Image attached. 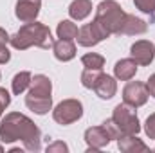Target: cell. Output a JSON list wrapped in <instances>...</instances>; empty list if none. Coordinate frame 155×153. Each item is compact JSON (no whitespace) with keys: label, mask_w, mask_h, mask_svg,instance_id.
<instances>
[{"label":"cell","mask_w":155,"mask_h":153,"mask_svg":"<svg viewBox=\"0 0 155 153\" xmlns=\"http://www.w3.org/2000/svg\"><path fill=\"white\" fill-rule=\"evenodd\" d=\"M130 56L141 67H148L155 58V45L148 40H137L130 47Z\"/></svg>","instance_id":"9"},{"label":"cell","mask_w":155,"mask_h":153,"mask_svg":"<svg viewBox=\"0 0 155 153\" xmlns=\"http://www.w3.org/2000/svg\"><path fill=\"white\" fill-rule=\"evenodd\" d=\"M103 126L108 132L110 139H116V141L119 137L137 135L141 132V122L135 114V108L126 105V103H119L112 112V117L107 119L103 122Z\"/></svg>","instance_id":"3"},{"label":"cell","mask_w":155,"mask_h":153,"mask_svg":"<svg viewBox=\"0 0 155 153\" xmlns=\"http://www.w3.org/2000/svg\"><path fill=\"white\" fill-rule=\"evenodd\" d=\"M101 74H103V70H99V69H83V72H81V85L85 88L92 90Z\"/></svg>","instance_id":"21"},{"label":"cell","mask_w":155,"mask_h":153,"mask_svg":"<svg viewBox=\"0 0 155 153\" xmlns=\"http://www.w3.org/2000/svg\"><path fill=\"white\" fill-rule=\"evenodd\" d=\"M148 31V24L135 16V15H130L126 13L124 16V22H123V27H121V34H126V36H135V34H144Z\"/></svg>","instance_id":"14"},{"label":"cell","mask_w":155,"mask_h":153,"mask_svg":"<svg viewBox=\"0 0 155 153\" xmlns=\"http://www.w3.org/2000/svg\"><path fill=\"white\" fill-rule=\"evenodd\" d=\"M124 16H126V13L123 11V7L116 0H103L96 9L94 20H97L108 31V34L112 36V34H121Z\"/></svg>","instance_id":"5"},{"label":"cell","mask_w":155,"mask_h":153,"mask_svg":"<svg viewBox=\"0 0 155 153\" xmlns=\"http://www.w3.org/2000/svg\"><path fill=\"white\" fill-rule=\"evenodd\" d=\"M92 90L96 92V96H97L99 99H112L117 92L116 77H112V76H108V74L103 72V74L99 76V79L96 81V85H94Z\"/></svg>","instance_id":"12"},{"label":"cell","mask_w":155,"mask_h":153,"mask_svg":"<svg viewBox=\"0 0 155 153\" xmlns=\"http://www.w3.org/2000/svg\"><path fill=\"white\" fill-rule=\"evenodd\" d=\"M81 65L85 69H99V70H103L105 58L101 54H97V52H88V54L81 56Z\"/></svg>","instance_id":"20"},{"label":"cell","mask_w":155,"mask_h":153,"mask_svg":"<svg viewBox=\"0 0 155 153\" xmlns=\"http://www.w3.org/2000/svg\"><path fill=\"white\" fill-rule=\"evenodd\" d=\"M41 9V0H18L15 7V15L20 22H35Z\"/></svg>","instance_id":"11"},{"label":"cell","mask_w":155,"mask_h":153,"mask_svg":"<svg viewBox=\"0 0 155 153\" xmlns=\"http://www.w3.org/2000/svg\"><path fill=\"white\" fill-rule=\"evenodd\" d=\"M52 52H54L56 60H60V61H71L76 56V45H74L72 40L60 38L52 43Z\"/></svg>","instance_id":"15"},{"label":"cell","mask_w":155,"mask_h":153,"mask_svg":"<svg viewBox=\"0 0 155 153\" xmlns=\"http://www.w3.org/2000/svg\"><path fill=\"white\" fill-rule=\"evenodd\" d=\"M2 151H4V148H2V144H0V153H2Z\"/></svg>","instance_id":"28"},{"label":"cell","mask_w":155,"mask_h":153,"mask_svg":"<svg viewBox=\"0 0 155 153\" xmlns=\"http://www.w3.org/2000/svg\"><path fill=\"white\" fill-rule=\"evenodd\" d=\"M0 141L5 144L22 141L27 151H40L41 150V130L27 115L20 114V112H11L0 122Z\"/></svg>","instance_id":"1"},{"label":"cell","mask_w":155,"mask_h":153,"mask_svg":"<svg viewBox=\"0 0 155 153\" xmlns=\"http://www.w3.org/2000/svg\"><path fill=\"white\" fill-rule=\"evenodd\" d=\"M146 86H148V92H150V96L155 97V74L148 77V81H146Z\"/></svg>","instance_id":"27"},{"label":"cell","mask_w":155,"mask_h":153,"mask_svg":"<svg viewBox=\"0 0 155 153\" xmlns=\"http://www.w3.org/2000/svg\"><path fill=\"white\" fill-rule=\"evenodd\" d=\"M110 135L105 130V126H90L85 130V142H87V151H97L101 148H105L110 142Z\"/></svg>","instance_id":"10"},{"label":"cell","mask_w":155,"mask_h":153,"mask_svg":"<svg viewBox=\"0 0 155 153\" xmlns=\"http://www.w3.org/2000/svg\"><path fill=\"white\" fill-rule=\"evenodd\" d=\"M144 132H146V135H148L150 139L155 141V112L148 115V119H146V122H144Z\"/></svg>","instance_id":"24"},{"label":"cell","mask_w":155,"mask_h":153,"mask_svg":"<svg viewBox=\"0 0 155 153\" xmlns=\"http://www.w3.org/2000/svg\"><path fill=\"white\" fill-rule=\"evenodd\" d=\"M137 69H139V65L134 58H123L114 65V76L119 81H130L135 77Z\"/></svg>","instance_id":"13"},{"label":"cell","mask_w":155,"mask_h":153,"mask_svg":"<svg viewBox=\"0 0 155 153\" xmlns=\"http://www.w3.org/2000/svg\"><path fill=\"white\" fill-rule=\"evenodd\" d=\"M31 72L29 70H22V72H18V74H15L13 77V81H11V88H13V94L15 96H20V94H24L27 88H29V85H31Z\"/></svg>","instance_id":"18"},{"label":"cell","mask_w":155,"mask_h":153,"mask_svg":"<svg viewBox=\"0 0 155 153\" xmlns=\"http://www.w3.org/2000/svg\"><path fill=\"white\" fill-rule=\"evenodd\" d=\"M148 97H150V92H148L146 83H143V81H128L123 88V103H126L134 108L144 106Z\"/></svg>","instance_id":"8"},{"label":"cell","mask_w":155,"mask_h":153,"mask_svg":"<svg viewBox=\"0 0 155 153\" xmlns=\"http://www.w3.org/2000/svg\"><path fill=\"white\" fill-rule=\"evenodd\" d=\"M9 43L13 45V49L16 50H25L29 47H40V49H51L54 38H52V33L51 29L41 24V22H27L24 24L11 38Z\"/></svg>","instance_id":"2"},{"label":"cell","mask_w":155,"mask_h":153,"mask_svg":"<svg viewBox=\"0 0 155 153\" xmlns=\"http://www.w3.org/2000/svg\"><path fill=\"white\" fill-rule=\"evenodd\" d=\"M81 115H83V105L78 99H63L52 110V119L61 126H69L79 121Z\"/></svg>","instance_id":"6"},{"label":"cell","mask_w":155,"mask_h":153,"mask_svg":"<svg viewBox=\"0 0 155 153\" xmlns=\"http://www.w3.org/2000/svg\"><path fill=\"white\" fill-rule=\"evenodd\" d=\"M9 34L5 29L0 27V65H5L9 60H11V52L7 49V43H9Z\"/></svg>","instance_id":"22"},{"label":"cell","mask_w":155,"mask_h":153,"mask_svg":"<svg viewBox=\"0 0 155 153\" xmlns=\"http://www.w3.org/2000/svg\"><path fill=\"white\" fill-rule=\"evenodd\" d=\"M56 34H58V38L63 40H76L79 34V29L72 20H61L56 27Z\"/></svg>","instance_id":"19"},{"label":"cell","mask_w":155,"mask_h":153,"mask_svg":"<svg viewBox=\"0 0 155 153\" xmlns=\"http://www.w3.org/2000/svg\"><path fill=\"white\" fill-rule=\"evenodd\" d=\"M108 36H110L108 31L97 20H92L90 24H85L79 29V34H78L76 40L81 47H94V45L101 43L103 40H107Z\"/></svg>","instance_id":"7"},{"label":"cell","mask_w":155,"mask_h":153,"mask_svg":"<svg viewBox=\"0 0 155 153\" xmlns=\"http://www.w3.org/2000/svg\"><path fill=\"white\" fill-rule=\"evenodd\" d=\"M56 151L67 153L69 151V146H67L63 141H56V142H52V144L47 146V153H56Z\"/></svg>","instance_id":"26"},{"label":"cell","mask_w":155,"mask_h":153,"mask_svg":"<svg viewBox=\"0 0 155 153\" xmlns=\"http://www.w3.org/2000/svg\"><path fill=\"white\" fill-rule=\"evenodd\" d=\"M9 103H11L9 92H7L5 88H0V117H2V114H4V110L9 106Z\"/></svg>","instance_id":"25"},{"label":"cell","mask_w":155,"mask_h":153,"mask_svg":"<svg viewBox=\"0 0 155 153\" xmlns=\"http://www.w3.org/2000/svg\"><path fill=\"white\" fill-rule=\"evenodd\" d=\"M117 148L123 153H134V151H148V146L137 137V135H124L117 139Z\"/></svg>","instance_id":"16"},{"label":"cell","mask_w":155,"mask_h":153,"mask_svg":"<svg viewBox=\"0 0 155 153\" xmlns=\"http://www.w3.org/2000/svg\"><path fill=\"white\" fill-rule=\"evenodd\" d=\"M134 5L139 11L152 15V18H155V0H134Z\"/></svg>","instance_id":"23"},{"label":"cell","mask_w":155,"mask_h":153,"mask_svg":"<svg viewBox=\"0 0 155 153\" xmlns=\"http://www.w3.org/2000/svg\"><path fill=\"white\" fill-rule=\"evenodd\" d=\"M92 13V2L90 0H72L69 5V16L72 20H85Z\"/></svg>","instance_id":"17"},{"label":"cell","mask_w":155,"mask_h":153,"mask_svg":"<svg viewBox=\"0 0 155 153\" xmlns=\"http://www.w3.org/2000/svg\"><path fill=\"white\" fill-rule=\"evenodd\" d=\"M25 106L38 115L49 114L52 108V83L45 74H36L31 79L25 96Z\"/></svg>","instance_id":"4"},{"label":"cell","mask_w":155,"mask_h":153,"mask_svg":"<svg viewBox=\"0 0 155 153\" xmlns=\"http://www.w3.org/2000/svg\"><path fill=\"white\" fill-rule=\"evenodd\" d=\"M0 77H2V74H0Z\"/></svg>","instance_id":"29"}]
</instances>
